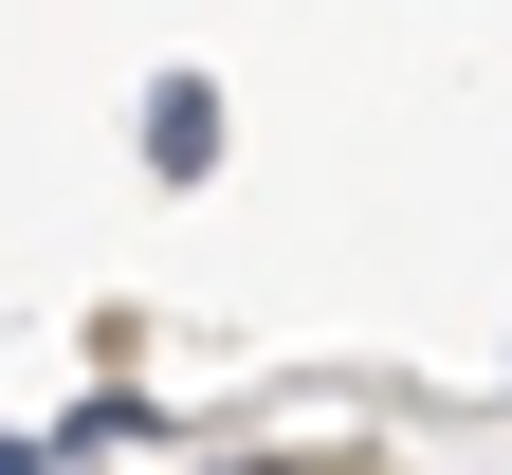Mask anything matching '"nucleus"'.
Returning <instances> with one entry per match:
<instances>
[{"label": "nucleus", "mask_w": 512, "mask_h": 475, "mask_svg": "<svg viewBox=\"0 0 512 475\" xmlns=\"http://www.w3.org/2000/svg\"><path fill=\"white\" fill-rule=\"evenodd\" d=\"M147 147H165V165H220V92L165 74V92H147Z\"/></svg>", "instance_id": "f257e3e1"}, {"label": "nucleus", "mask_w": 512, "mask_h": 475, "mask_svg": "<svg viewBox=\"0 0 512 475\" xmlns=\"http://www.w3.org/2000/svg\"><path fill=\"white\" fill-rule=\"evenodd\" d=\"M0 475H37V439H0Z\"/></svg>", "instance_id": "f03ea898"}, {"label": "nucleus", "mask_w": 512, "mask_h": 475, "mask_svg": "<svg viewBox=\"0 0 512 475\" xmlns=\"http://www.w3.org/2000/svg\"><path fill=\"white\" fill-rule=\"evenodd\" d=\"M238 475H293V457H238Z\"/></svg>", "instance_id": "7ed1b4c3"}]
</instances>
